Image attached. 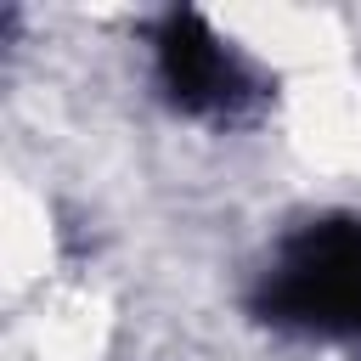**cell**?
I'll return each mask as SVG.
<instances>
[{
	"mask_svg": "<svg viewBox=\"0 0 361 361\" xmlns=\"http://www.w3.org/2000/svg\"><path fill=\"white\" fill-rule=\"evenodd\" d=\"M254 316L293 333H361V220L327 214L299 226L254 288Z\"/></svg>",
	"mask_w": 361,
	"mask_h": 361,
	"instance_id": "1",
	"label": "cell"
},
{
	"mask_svg": "<svg viewBox=\"0 0 361 361\" xmlns=\"http://www.w3.org/2000/svg\"><path fill=\"white\" fill-rule=\"evenodd\" d=\"M152 68H158L164 102L175 113H192V118L237 124L265 96V85L254 79V68L192 6H175V11H164L152 23Z\"/></svg>",
	"mask_w": 361,
	"mask_h": 361,
	"instance_id": "2",
	"label": "cell"
}]
</instances>
